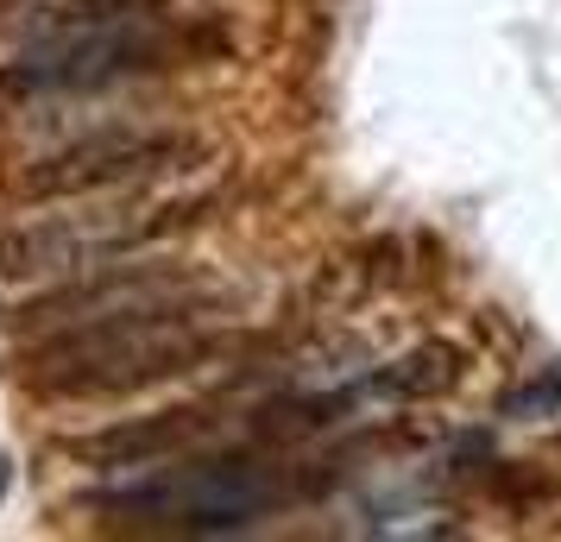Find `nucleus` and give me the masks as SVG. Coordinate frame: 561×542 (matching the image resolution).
<instances>
[{
    "mask_svg": "<svg viewBox=\"0 0 561 542\" xmlns=\"http://www.w3.org/2000/svg\"><path fill=\"white\" fill-rule=\"evenodd\" d=\"M215 354V335H203L190 315H114V322H77L20 354V379L38 397H133L164 379H183Z\"/></svg>",
    "mask_w": 561,
    "mask_h": 542,
    "instance_id": "nucleus-1",
    "label": "nucleus"
},
{
    "mask_svg": "<svg viewBox=\"0 0 561 542\" xmlns=\"http://www.w3.org/2000/svg\"><path fill=\"white\" fill-rule=\"evenodd\" d=\"M278 505H284L278 466L247 461V454H221V461L203 466H164L139 486L95 498L102 517H127L139 530H240V523H259Z\"/></svg>",
    "mask_w": 561,
    "mask_h": 542,
    "instance_id": "nucleus-2",
    "label": "nucleus"
},
{
    "mask_svg": "<svg viewBox=\"0 0 561 542\" xmlns=\"http://www.w3.org/2000/svg\"><path fill=\"white\" fill-rule=\"evenodd\" d=\"M183 57V38L152 13H127L107 26L70 32V38H38L20 45L13 64H0V95H89V89H114L146 70H171Z\"/></svg>",
    "mask_w": 561,
    "mask_h": 542,
    "instance_id": "nucleus-3",
    "label": "nucleus"
},
{
    "mask_svg": "<svg viewBox=\"0 0 561 542\" xmlns=\"http://www.w3.org/2000/svg\"><path fill=\"white\" fill-rule=\"evenodd\" d=\"M203 158L196 132H164V127H102L77 139V146H57L51 158L26 164L20 196L26 203H70V196H114L133 183L152 177H178Z\"/></svg>",
    "mask_w": 561,
    "mask_h": 542,
    "instance_id": "nucleus-4",
    "label": "nucleus"
},
{
    "mask_svg": "<svg viewBox=\"0 0 561 542\" xmlns=\"http://www.w3.org/2000/svg\"><path fill=\"white\" fill-rule=\"evenodd\" d=\"M196 215H203V203H171V208H158V215L121 208V215H102V221L45 215V221H26V228L0 233V278H7V285L70 278V272H89V265H107V258H127V253H139V246L164 240V233L190 228Z\"/></svg>",
    "mask_w": 561,
    "mask_h": 542,
    "instance_id": "nucleus-5",
    "label": "nucleus"
},
{
    "mask_svg": "<svg viewBox=\"0 0 561 542\" xmlns=\"http://www.w3.org/2000/svg\"><path fill=\"white\" fill-rule=\"evenodd\" d=\"M208 297V285H196L178 265H89L70 272V285L38 290L26 303L0 315L13 335H51V328H77V322H114V315H190Z\"/></svg>",
    "mask_w": 561,
    "mask_h": 542,
    "instance_id": "nucleus-6",
    "label": "nucleus"
},
{
    "mask_svg": "<svg viewBox=\"0 0 561 542\" xmlns=\"http://www.w3.org/2000/svg\"><path fill=\"white\" fill-rule=\"evenodd\" d=\"M208 411H152V416H127V423H107V429H89V436L70 441V454L82 466H102V473H121V466H164L178 461L190 441L208 436Z\"/></svg>",
    "mask_w": 561,
    "mask_h": 542,
    "instance_id": "nucleus-7",
    "label": "nucleus"
},
{
    "mask_svg": "<svg viewBox=\"0 0 561 542\" xmlns=\"http://www.w3.org/2000/svg\"><path fill=\"white\" fill-rule=\"evenodd\" d=\"M455 385H460V347L455 341H423V347H410L398 366L379 372L385 397H410V404L442 397V391H455Z\"/></svg>",
    "mask_w": 561,
    "mask_h": 542,
    "instance_id": "nucleus-8",
    "label": "nucleus"
},
{
    "mask_svg": "<svg viewBox=\"0 0 561 542\" xmlns=\"http://www.w3.org/2000/svg\"><path fill=\"white\" fill-rule=\"evenodd\" d=\"M7 486H13V461L0 454V498H7Z\"/></svg>",
    "mask_w": 561,
    "mask_h": 542,
    "instance_id": "nucleus-9",
    "label": "nucleus"
}]
</instances>
